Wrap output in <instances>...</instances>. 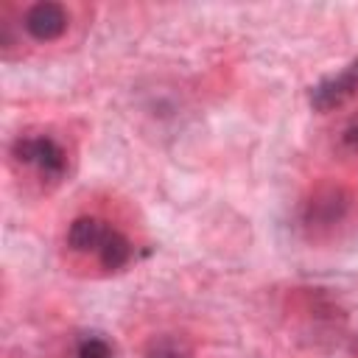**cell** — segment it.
Listing matches in <instances>:
<instances>
[{"label": "cell", "mask_w": 358, "mask_h": 358, "mask_svg": "<svg viewBox=\"0 0 358 358\" xmlns=\"http://www.w3.org/2000/svg\"><path fill=\"white\" fill-rule=\"evenodd\" d=\"M14 157L25 165H36L42 176L59 179L67 168V157L62 145L50 137H20L14 143Z\"/></svg>", "instance_id": "cell-1"}, {"label": "cell", "mask_w": 358, "mask_h": 358, "mask_svg": "<svg viewBox=\"0 0 358 358\" xmlns=\"http://www.w3.org/2000/svg\"><path fill=\"white\" fill-rule=\"evenodd\" d=\"M358 92V59L344 67L338 76H330V78H322L316 87H310V106L316 112H330L336 106H341L347 98H352Z\"/></svg>", "instance_id": "cell-2"}, {"label": "cell", "mask_w": 358, "mask_h": 358, "mask_svg": "<svg viewBox=\"0 0 358 358\" xmlns=\"http://www.w3.org/2000/svg\"><path fill=\"white\" fill-rule=\"evenodd\" d=\"M22 25L34 39L53 42L67 31V11H64V6H59L53 0H42V3H34L25 11Z\"/></svg>", "instance_id": "cell-3"}, {"label": "cell", "mask_w": 358, "mask_h": 358, "mask_svg": "<svg viewBox=\"0 0 358 358\" xmlns=\"http://www.w3.org/2000/svg\"><path fill=\"white\" fill-rule=\"evenodd\" d=\"M106 229H109V227H103L98 218L81 215V218H76V221L70 224V229H67V243H70L76 252H90V249L98 252V246H101Z\"/></svg>", "instance_id": "cell-4"}, {"label": "cell", "mask_w": 358, "mask_h": 358, "mask_svg": "<svg viewBox=\"0 0 358 358\" xmlns=\"http://www.w3.org/2000/svg\"><path fill=\"white\" fill-rule=\"evenodd\" d=\"M98 260H101L103 268H123L131 260V243L120 232L106 229V235L98 246Z\"/></svg>", "instance_id": "cell-5"}, {"label": "cell", "mask_w": 358, "mask_h": 358, "mask_svg": "<svg viewBox=\"0 0 358 358\" xmlns=\"http://www.w3.org/2000/svg\"><path fill=\"white\" fill-rule=\"evenodd\" d=\"M78 358H112V347L101 336H84L78 341Z\"/></svg>", "instance_id": "cell-6"}, {"label": "cell", "mask_w": 358, "mask_h": 358, "mask_svg": "<svg viewBox=\"0 0 358 358\" xmlns=\"http://www.w3.org/2000/svg\"><path fill=\"white\" fill-rule=\"evenodd\" d=\"M344 140H347L350 145H358V123H352V126L344 131Z\"/></svg>", "instance_id": "cell-7"}]
</instances>
